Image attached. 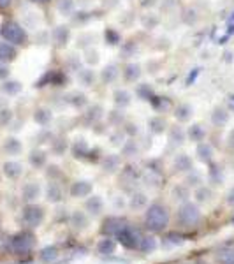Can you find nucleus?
<instances>
[{
  "mask_svg": "<svg viewBox=\"0 0 234 264\" xmlns=\"http://www.w3.org/2000/svg\"><path fill=\"white\" fill-rule=\"evenodd\" d=\"M169 224V210L162 203H153L146 208L145 213V226L150 229L151 233H160L164 231Z\"/></svg>",
  "mask_w": 234,
  "mask_h": 264,
  "instance_id": "obj_1",
  "label": "nucleus"
},
{
  "mask_svg": "<svg viewBox=\"0 0 234 264\" xmlns=\"http://www.w3.org/2000/svg\"><path fill=\"white\" fill-rule=\"evenodd\" d=\"M0 37L2 41L13 44V46H25L29 42V34L27 30L14 20H5L0 25Z\"/></svg>",
  "mask_w": 234,
  "mask_h": 264,
  "instance_id": "obj_2",
  "label": "nucleus"
},
{
  "mask_svg": "<svg viewBox=\"0 0 234 264\" xmlns=\"http://www.w3.org/2000/svg\"><path fill=\"white\" fill-rule=\"evenodd\" d=\"M35 247V235L32 229H23L9 238V252L14 256H29Z\"/></svg>",
  "mask_w": 234,
  "mask_h": 264,
  "instance_id": "obj_3",
  "label": "nucleus"
},
{
  "mask_svg": "<svg viewBox=\"0 0 234 264\" xmlns=\"http://www.w3.org/2000/svg\"><path fill=\"white\" fill-rule=\"evenodd\" d=\"M201 218H203V215H201L199 206L190 201L181 203V206L178 208V213H176V222H178L180 227H183V229H194V227H197L201 222Z\"/></svg>",
  "mask_w": 234,
  "mask_h": 264,
  "instance_id": "obj_4",
  "label": "nucleus"
},
{
  "mask_svg": "<svg viewBox=\"0 0 234 264\" xmlns=\"http://www.w3.org/2000/svg\"><path fill=\"white\" fill-rule=\"evenodd\" d=\"M44 220V208L35 203H27V206L21 211V222L25 224L29 229H35Z\"/></svg>",
  "mask_w": 234,
  "mask_h": 264,
  "instance_id": "obj_5",
  "label": "nucleus"
},
{
  "mask_svg": "<svg viewBox=\"0 0 234 264\" xmlns=\"http://www.w3.org/2000/svg\"><path fill=\"white\" fill-rule=\"evenodd\" d=\"M143 233L138 229V227H134L130 226V224H127L123 229L118 233L115 238L118 239V243L123 245L125 248H130V250H136V248L139 247V243H141V239H143Z\"/></svg>",
  "mask_w": 234,
  "mask_h": 264,
  "instance_id": "obj_6",
  "label": "nucleus"
},
{
  "mask_svg": "<svg viewBox=\"0 0 234 264\" xmlns=\"http://www.w3.org/2000/svg\"><path fill=\"white\" fill-rule=\"evenodd\" d=\"M127 220L123 217H117V215H111V217L104 218V222L100 226V233L104 236H109V238H113L120 233L123 227L127 226Z\"/></svg>",
  "mask_w": 234,
  "mask_h": 264,
  "instance_id": "obj_7",
  "label": "nucleus"
},
{
  "mask_svg": "<svg viewBox=\"0 0 234 264\" xmlns=\"http://www.w3.org/2000/svg\"><path fill=\"white\" fill-rule=\"evenodd\" d=\"M85 208H87L90 217H99V215L104 211V201H102L100 196H92V194H90L87 203H85Z\"/></svg>",
  "mask_w": 234,
  "mask_h": 264,
  "instance_id": "obj_8",
  "label": "nucleus"
},
{
  "mask_svg": "<svg viewBox=\"0 0 234 264\" xmlns=\"http://www.w3.org/2000/svg\"><path fill=\"white\" fill-rule=\"evenodd\" d=\"M93 185L92 181L88 180H76L74 183L71 185V196L72 197H88L92 194Z\"/></svg>",
  "mask_w": 234,
  "mask_h": 264,
  "instance_id": "obj_9",
  "label": "nucleus"
},
{
  "mask_svg": "<svg viewBox=\"0 0 234 264\" xmlns=\"http://www.w3.org/2000/svg\"><path fill=\"white\" fill-rule=\"evenodd\" d=\"M41 196V185L37 181H29V183L23 185L21 189V197L25 203H33L37 201V197Z\"/></svg>",
  "mask_w": 234,
  "mask_h": 264,
  "instance_id": "obj_10",
  "label": "nucleus"
},
{
  "mask_svg": "<svg viewBox=\"0 0 234 264\" xmlns=\"http://www.w3.org/2000/svg\"><path fill=\"white\" fill-rule=\"evenodd\" d=\"M18 57V48L5 41H0V63H11Z\"/></svg>",
  "mask_w": 234,
  "mask_h": 264,
  "instance_id": "obj_11",
  "label": "nucleus"
},
{
  "mask_svg": "<svg viewBox=\"0 0 234 264\" xmlns=\"http://www.w3.org/2000/svg\"><path fill=\"white\" fill-rule=\"evenodd\" d=\"M2 173H4V176L9 178V180H18L23 175V166L20 162H16V160H7L2 166Z\"/></svg>",
  "mask_w": 234,
  "mask_h": 264,
  "instance_id": "obj_12",
  "label": "nucleus"
},
{
  "mask_svg": "<svg viewBox=\"0 0 234 264\" xmlns=\"http://www.w3.org/2000/svg\"><path fill=\"white\" fill-rule=\"evenodd\" d=\"M58 257H60V250L57 245H48V247H44L39 252V259L44 264H55L58 261Z\"/></svg>",
  "mask_w": 234,
  "mask_h": 264,
  "instance_id": "obj_13",
  "label": "nucleus"
},
{
  "mask_svg": "<svg viewBox=\"0 0 234 264\" xmlns=\"http://www.w3.org/2000/svg\"><path fill=\"white\" fill-rule=\"evenodd\" d=\"M71 226L74 227L76 231H85L90 226V218H88V215L85 213V211L76 210V211H72V215H71Z\"/></svg>",
  "mask_w": 234,
  "mask_h": 264,
  "instance_id": "obj_14",
  "label": "nucleus"
},
{
  "mask_svg": "<svg viewBox=\"0 0 234 264\" xmlns=\"http://www.w3.org/2000/svg\"><path fill=\"white\" fill-rule=\"evenodd\" d=\"M46 199L50 203H60L63 199V190L55 180H51L46 187Z\"/></svg>",
  "mask_w": 234,
  "mask_h": 264,
  "instance_id": "obj_15",
  "label": "nucleus"
},
{
  "mask_svg": "<svg viewBox=\"0 0 234 264\" xmlns=\"http://www.w3.org/2000/svg\"><path fill=\"white\" fill-rule=\"evenodd\" d=\"M196 155H197V159H199L201 162L211 164V159H213V148H211V145H208V143L201 141V143H197Z\"/></svg>",
  "mask_w": 234,
  "mask_h": 264,
  "instance_id": "obj_16",
  "label": "nucleus"
},
{
  "mask_svg": "<svg viewBox=\"0 0 234 264\" xmlns=\"http://www.w3.org/2000/svg\"><path fill=\"white\" fill-rule=\"evenodd\" d=\"M115 250H117V241L111 239L109 236H104V239H100L97 243V252L100 256H113Z\"/></svg>",
  "mask_w": 234,
  "mask_h": 264,
  "instance_id": "obj_17",
  "label": "nucleus"
},
{
  "mask_svg": "<svg viewBox=\"0 0 234 264\" xmlns=\"http://www.w3.org/2000/svg\"><path fill=\"white\" fill-rule=\"evenodd\" d=\"M175 169L178 173H188L194 169V164L192 159L187 155V153H180V155H176L175 159Z\"/></svg>",
  "mask_w": 234,
  "mask_h": 264,
  "instance_id": "obj_18",
  "label": "nucleus"
},
{
  "mask_svg": "<svg viewBox=\"0 0 234 264\" xmlns=\"http://www.w3.org/2000/svg\"><path fill=\"white\" fill-rule=\"evenodd\" d=\"M46 160H48V155H46V151L44 150H32L30 151V155H29V162L32 164L33 168H44L46 166Z\"/></svg>",
  "mask_w": 234,
  "mask_h": 264,
  "instance_id": "obj_19",
  "label": "nucleus"
},
{
  "mask_svg": "<svg viewBox=\"0 0 234 264\" xmlns=\"http://www.w3.org/2000/svg\"><path fill=\"white\" fill-rule=\"evenodd\" d=\"M4 151L7 153V155H20L21 150H23V145H21L20 139L16 138H7L4 141Z\"/></svg>",
  "mask_w": 234,
  "mask_h": 264,
  "instance_id": "obj_20",
  "label": "nucleus"
},
{
  "mask_svg": "<svg viewBox=\"0 0 234 264\" xmlns=\"http://www.w3.org/2000/svg\"><path fill=\"white\" fill-rule=\"evenodd\" d=\"M123 78L129 83H136L141 78V67H139L138 63H127L125 69H123Z\"/></svg>",
  "mask_w": 234,
  "mask_h": 264,
  "instance_id": "obj_21",
  "label": "nucleus"
},
{
  "mask_svg": "<svg viewBox=\"0 0 234 264\" xmlns=\"http://www.w3.org/2000/svg\"><path fill=\"white\" fill-rule=\"evenodd\" d=\"M194 109L190 104H178L175 109V118L178 122H188L190 118H192Z\"/></svg>",
  "mask_w": 234,
  "mask_h": 264,
  "instance_id": "obj_22",
  "label": "nucleus"
},
{
  "mask_svg": "<svg viewBox=\"0 0 234 264\" xmlns=\"http://www.w3.org/2000/svg\"><path fill=\"white\" fill-rule=\"evenodd\" d=\"M113 101L115 104L118 106V108H127V106L130 104V101H132V97H130V93L127 92V90H123V88H118V90H115L113 93Z\"/></svg>",
  "mask_w": 234,
  "mask_h": 264,
  "instance_id": "obj_23",
  "label": "nucleus"
},
{
  "mask_svg": "<svg viewBox=\"0 0 234 264\" xmlns=\"http://www.w3.org/2000/svg\"><path fill=\"white\" fill-rule=\"evenodd\" d=\"M211 122H213L215 127H224L227 122H229V113L227 109L224 108H215L213 113H211Z\"/></svg>",
  "mask_w": 234,
  "mask_h": 264,
  "instance_id": "obj_24",
  "label": "nucleus"
},
{
  "mask_svg": "<svg viewBox=\"0 0 234 264\" xmlns=\"http://www.w3.org/2000/svg\"><path fill=\"white\" fill-rule=\"evenodd\" d=\"M187 136H188V138H190V141H194V143H201V141H205V138H206V130L203 129V125H199V123H194V125L188 127Z\"/></svg>",
  "mask_w": 234,
  "mask_h": 264,
  "instance_id": "obj_25",
  "label": "nucleus"
},
{
  "mask_svg": "<svg viewBox=\"0 0 234 264\" xmlns=\"http://www.w3.org/2000/svg\"><path fill=\"white\" fill-rule=\"evenodd\" d=\"M118 76H120L118 65H117V63H109V65H106V67L102 69V74H100V78H102V81H104V83H113Z\"/></svg>",
  "mask_w": 234,
  "mask_h": 264,
  "instance_id": "obj_26",
  "label": "nucleus"
},
{
  "mask_svg": "<svg viewBox=\"0 0 234 264\" xmlns=\"http://www.w3.org/2000/svg\"><path fill=\"white\" fill-rule=\"evenodd\" d=\"M218 264H234V247H224L217 252Z\"/></svg>",
  "mask_w": 234,
  "mask_h": 264,
  "instance_id": "obj_27",
  "label": "nucleus"
},
{
  "mask_svg": "<svg viewBox=\"0 0 234 264\" xmlns=\"http://www.w3.org/2000/svg\"><path fill=\"white\" fill-rule=\"evenodd\" d=\"M69 35H71V32L67 27H57L53 30V41L57 42V46H65L67 41H69Z\"/></svg>",
  "mask_w": 234,
  "mask_h": 264,
  "instance_id": "obj_28",
  "label": "nucleus"
},
{
  "mask_svg": "<svg viewBox=\"0 0 234 264\" xmlns=\"http://www.w3.org/2000/svg\"><path fill=\"white\" fill-rule=\"evenodd\" d=\"M21 88H23V85L16 80H5L4 83H2V92H4L5 95H11V97L18 95V93L21 92Z\"/></svg>",
  "mask_w": 234,
  "mask_h": 264,
  "instance_id": "obj_29",
  "label": "nucleus"
},
{
  "mask_svg": "<svg viewBox=\"0 0 234 264\" xmlns=\"http://www.w3.org/2000/svg\"><path fill=\"white\" fill-rule=\"evenodd\" d=\"M118 168H120V155L111 153V155L104 157V160H102V169H104L106 173H115Z\"/></svg>",
  "mask_w": 234,
  "mask_h": 264,
  "instance_id": "obj_30",
  "label": "nucleus"
},
{
  "mask_svg": "<svg viewBox=\"0 0 234 264\" xmlns=\"http://www.w3.org/2000/svg\"><path fill=\"white\" fill-rule=\"evenodd\" d=\"M88 153H90V147L87 145V141H85V139H78V141L74 143V147H72V155H74L76 159H85Z\"/></svg>",
  "mask_w": 234,
  "mask_h": 264,
  "instance_id": "obj_31",
  "label": "nucleus"
},
{
  "mask_svg": "<svg viewBox=\"0 0 234 264\" xmlns=\"http://www.w3.org/2000/svg\"><path fill=\"white\" fill-rule=\"evenodd\" d=\"M51 118H53V115H51V111L46 108H39V109H35V113H33V120H35L39 125H48V123L51 122Z\"/></svg>",
  "mask_w": 234,
  "mask_h": 264,
  "instance_id": "obj_32",
  "label": "nucleus"
},
{
  "mask_svg": "<svg viewBox=\"0 0 234 264\" xmlns=\"http://www.w3.org/2000/svg\"><path fill=\"white\" fill-rule=\"evenodd\" d=\"M155 248H157V239L153 236H143L138 250L143 252V254H151V252H155Z\"/></svg>",
  "mask_w": 234,
  "mask_h": 264,
  "instance_id": "obj_33",
  "label": "nucleus"
},
{
  "mask_svg": "<svg viewBox=\"0 0 234 264\" xmlns=\"http://www.w3.org/2000/svg\"><path fill=\"white\" fill-rule=\"evenodd\" d=\"M173 197H175V201L187 203L188 197H190V189H188L187 185H176L175 189H173Z\"/></svg>",
  "mask_w": 234,
  "mask_h": 264,
  "instance_id": "obj_34",
  "label": "nucleus"
},
{
  "mask_svg": "<svg viewBox=\"0 0 234 264\" xmlns=\"http://www.w3.org/2000/svg\"><path fill=\"white\" fill-rule=\"evenodd\" d=\"M138 153H139V147L134 139H129V141L123 143V147H121V155L132 159V157H136Z\"/></svg>",
  "mask_w": 234,
  "mask_h": 264,
  "instance_id": "obj_35",
  "label": "nucleus"
},
{
  "mask_svg": "<svg viewBox=\"0 0 234 264\" xmlns=\"http://www.w3.org/2000/svg\"><path fill=\"white\" fill-rule=\"evenodd\" d=\"M146 205H148L146 194H143V192L132 194V197H130V208H134V210H141V208H145Z\"/></svg>",
  "mask_w": 234,
  "mask_h": 264,
  "instance_id": "obj_36",
  "label": "nucleus"
},
{
  "mask_svg": "<svg viewBox=\"0 0 234 264\" xmlns=\"http://www.w3.org/2000/svg\"><path fill=\"white\" fill-rule=\"evenodd\" d=\"M208 180H209V183H213V185L222 183V180H224V173H222L220 166L211 164V168H209V171H208Z\"/></svg>",
  "mask_w": 234,
  "mask_h": 264,
  "instance_id": "obj_37",
  "label": "nucleus"
},
{
  "mask_svg": "<svg viewBox=\"0 0 234 264\" xmlns=\"http://www.w3.org/2000/svg\"><path fill=\"white\" fill-rule=\"evenodd\" d=\"M148 127H150V132H153V134H162L167 125H166V120H164L162 117H153V118H150Z\"/></svg>",
  "mask_w": 234,
  "mask_h": 264,
  "instance_id": "obj_38",
  "label": "nucleus"
},
{
  "mask_svg": "<svg viewBox=\"0 0 234 264\" xmlns=\"http://www.w3.org/2000/svg\"><path fill=\"white\" fill-rule=\"evenodd\" d=\"M194 197H196L197 203H208V201H211V197H213V190L208 189V187H205V185H201V187H197L196 189Z\"/></svg>",
  "mask_w": 234,
  "mask_h": 264,
  "instance_id": "obj_39",
  "label": "nucleus"
},
{
  "mask_svg": "<svg viewBox=\"0 0 234 264\" xmlns=\"http://www.w3.org/2000/svg\"><path fill=\"white\" fill-rule=\"evenodd\" d=\"M67 102L69 104H72L74 108H83V106H87V95L81 92H72L71 95L67 97Z\"/></svg>",
  "mask_w": 234,
  "mask_h": 264,
  "instance_id": "obj_40",
  "label": "nucleus"
},
{
  "mask_svg": "<svg viewBox=\"0 0 234 264\" xmlns=\"http://www.w3.org/2000/svg\"><path fill=\"white\" fill-rule=\"evenodd\" d=\"M185 130L181 129V127H171V130H169V141L175 143V145H181V143L185 141Z\"/></svg>",
  "mask_w": 234,
  "mask_h": 264,
  "instance_id": "obj_41",
  "label": "nucleus"
},
{
  "mask_svg": "<svg viewBox=\"0 0 234 264\" xmlns=\"http://www.w3.org/2000/svg\"><path fill=\"white\" fill-rule=\"evenodd\" d=\"M201 183H203V176H201L196 169L188 171L187 180H185V185H187L188 189H190V187H196V189H197V187H201Z\"/></svg>",
  "mask_w": 234,
  "mask_h": 264,
  "instance_id": "obj_42",
  "label": "nucleus"
},
{
  "mask_svg": "<svg viewBox=\"0 0 234 264\" xmlns=\"http://www.w3.org/2000/svg\"><path fill=\"white\" fill-rule=\"evenodd\" d=\"M65 150H67V139L60 138V139L51 141V151H53L55 155H63Z\"/></svg>",
  "mask_w": 234,
  "mask_h": 264,
  "instance_id": "obj_43",
  "label": "nucleus"
},
{
  "mask_svg": "<svg viewBox=\"0 0 234 264\" xmlns=\"http://www.w3.org/2000/svg\"><path fill=\"white\" fill-rule=\"evenodd\" d=\"M100 117H102V108H100L99 104L92 106V108H88V111H87V118H88V122H90V123L99 122Z\"/></svg>",
  "mask_w": 234,
  "mask_h": 264,
  "instance_id": "obj_44",
  "label": "nucleus"
},
{
  "mask_svg": "<svg viewBox=\"0 0 234 264\" xmlns=\"http://www.w3.org/2000/svg\"><path fill=\"white\" fill-rule=\"evenodd\" d=\"M11 120H13V111L7 108L0 109V127H7Z\"/></svg>",
  "mask_w": 234,
  "mask_h": 264,
  "instance_id": "obj_45",
  "label": "nucleus"
},
{
  "mask_svg": "<svg viewBox=\"0 0 234 264\" xmlns=\"http://www.w3.org/2000/svg\"><path fill=\"white\" fill-rule=\"evenodd\" d=\"M58 11L62 14H71L74 11V2L72 0H58Z\"/></svg>",
  "mask_w": 234,
  "mask_h": 264,
  "instance_id": "obj_46",
  "label": "nucleus"
},
{
  "mask_svg": "<svg viewBox=\"0 0 234 264\" xmlns=\"http://www.w3.org/2000/svg\"><path fill=\"white\" fill-rule=\"evenodd\" d=\"M138 95L145 101H151V97H153V92H151V88L148 85H139L138 88Z\"/></svg>",
  "mask_w": 234,
  "mask_h": 264,
  "instance_id": "obj_47",
  "label": "nucleus"
},
{
  "mask_svg": "<svg viewBox=\"0 0 234 264\" xmlns=\"http://www.w3.org/2000/svg\"><path fill=\"white\" fill-rule=\"evenodd\" d=\"M106 41L115 46V44H118V42H120V34H118L117 30L108 29V30H106Z\"/></svg>",
  "mask_w": 234,
  "mask_h": 264,
  "instance_id": "obj_48",
  "label": "nucleus"
},
{
  "mask_svg": "<svg viewBox=\"0 0 234 264\" xmlns=\"http://www.w3.org/2000/svg\"><path fill=\"white\" fill-rule=\"evenodd\" d=\"M80 80L83 81V85L90 87V85L93 83V72L88 71V69H85V71H80Z\"/></svg>",
  "mask_w": 234,
  "mask_h": 264,
  "instance_id": "obj_49",
  "label": "nucleus"
},
{
  "mask_svg": "<svg viewBox=\"0 0 234 264\" xmlns=\"http://www.w3.org/2000/svg\"><path fill=\"white\" fill-rule=\"evenodd\" d=\"M166 239L169 241L171 245H181L183 243V236L181 235H176V233H169V235L166 236Z\"/></svg>",
  "mask_w": 234,
  "mask_h": 264,
  "instance_id": "obj_50",
  "label": "nucleus"
},
{
  "mask_svg": "<svg viewBox=\"0 0 234 264\" xmlns=\"http://www.w3.org/2000/svg\"><path fill=\"white\" fill-rule=\"evenodd\" d=\"M9 74H11V69H9L7 63H0V81H2V83L7 80Z\"/></svg>",
  "mask_w": 234,
  "mask_h": 264,
  "instance_id": "obj_51",
  "label": "nucleus"
},
{
  "mask_svg": "<svg viewBox=\"0 0 234 264\" xmlns=\"http://www.w3.org/2000/svg\"><path fill=\"white\" fill-rule=\"evenodd\" d=\"M87 55H88V57H87V62L88 63H97V62H99V53H97V51L90 50Z\"/></svg>",
  "mask_w": 234,
  "mask_h": 264,
  "instance_id": "obj_52",
  "label": "nucleus"
},
{
  "mask_svg": "<svg viewBox=\"0 0 234 264\" xmlns=\"http://www.w3.org/2000/svg\"><path fill=\"white\" fill-rule=\"evenodd\" d=\"M48 176H50L51 180H55L57 176H60L58 168H57V166H51V168H48Z\"/></svg>",
  "mask_w": 234,
  "mask_h": 264,
  "instance_id": "obj_53",
  "label": "nucleus"
},
{
  "mask_svg": "<svg viewBox=\"0 0 234 264\" xmlns=\"http://www.w3.org/2000/svg\"><path fill=\"white\" fill-rule=\"evenodd\" d=\"M127 129H123L129 136H134V134H138V125H134V123H127Z\"/></svg>",
  "mask_w": 234,
  "mask_h": 264,
  "instance_id": "obj_54",
  "label": "nucleus"
},
{
  "mask_svg": "<svg viewBox=\"0 0 234 264\" xmlns=\"http://www.w3.org/2000/svg\"><path fill=\"white\" fill-rule=\"evenodd\" d=\"M227 203H229L231 206H234V187L227 192Z\"/></svg>",
  "mask_w": 234,
  "mask_h": 264,
  "instance_id": "obj_55",
  "label": "nucleus"
},
{
  "mask_svg": "<svg viewBox=\"0 0 234 264\" xmlns=\"http://www.w3.org/2000/svg\"><path fill=\"white\" fill-rule=\"evenodd\" d=\"M30 2H32V4H48L50 0H30Z\"/></svg>",
  "mask_w": 234,
  "mask_h": 264,
  "instance_id": "obj_56",
  "label": "nucleus"
},
{
  "mask_svg": "<svg viewBox=\"0 0 234 264\" xmlns=\"http://www.w3.org/2000/svg\"><path fill=\"white\" fill-rule=\"evenodd\" d=\"M231 145H233V147H234V132H231Z\"/></svg>",
  "mask_w": 234,
  "mask_h": 264,
  "instance_id": "obj_57",
  "label": "nucleus"
},
{
  "mask_svg": "<svg viewBox=\"0 0 234 264\" xmlns=\"http://www.w3.org/2000/svg\"><path fill=\"white\" fill-rule=\"evenodd\" d=\"M233 226H234V217H233Z\"/></svg>",
  "mask_w": 234,
  "mask_h": 264,
  "instance_id": "obj_58",
  "label": "nucleus"
}]
</instances>
